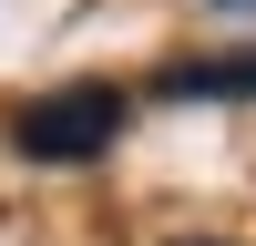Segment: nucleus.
Instances as JSON below:
<instances>
[{
  "instance_id": "2",
  "label": "nucleus",
  "mask_w": 256,
  "mask_h": 246,
  "mask_svg": "<svg viewBox=\"0 0 256 246\" xmlns=\"http://www.w3.org/2000/svg\"><path fill=\"white\" fill-rule=\"evenodd\" d=\"M154 92H174V102H216V92H256V62H174V72L154 82Z\"/></svg>"
},
{
  "instance_id": "4",
  "label": "nucleus",
  "mask_w": 256,
  "mask_h": 246,
  "mask_svg": "<svg viewBox=\"0 0 256 246\" xmlns=\"http://www.w3.org/2000/svg\"><path fill=\"white\" fill-rule=\"evenodd\" d=\"M195 246H205V236H195Z\"/></svg>"
},
{
  "instance_id": "1",
  "label": "nucleus",
  "mask_w": 256,
  "mask_h": 246,
  "mask_svg": "<svg viewBox=\"0 0 256 246\" xmlns=\"http://www.w3.org/2000/svg\"><path fill=\"white\" fill-rule=\"evenodd\" d=\"M123 113L134 102L113 92V82H62V92H41V102H20V123H10V144L31 164H92V154H113V134H123Z\"/></svg>"
},
{
  "instance_id": "3",
  "label": "nucleus",
  "mask_w": 256,
  "mask_h": 246,
  "mask_svg": "<svg viewBox=\"0 0 256 246\" xmlns=\"http://www.w3.org/2000/svg\"><path fill=\"white\" fill-rule=\"evenodd\" d=\"M216 10H226V20H256V0H216Z\"/></svg>"
}]
</instances>
